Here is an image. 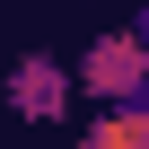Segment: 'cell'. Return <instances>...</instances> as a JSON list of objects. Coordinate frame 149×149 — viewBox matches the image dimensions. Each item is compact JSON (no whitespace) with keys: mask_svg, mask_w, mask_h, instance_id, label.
<instances>
[{"mask_svg":"<svg viewBox=\"0 0 149 149\" xmlns=\"http://www.w3.org/2000/svg\"><path fill=\"white\" fill-rule=\"evenodd\" d=\"M70 149H149V97H132V105H97V114L79 123Z\"/></svg>","mask_w":149,"mask_h":149,"instance_id":"3957f363","label":"cell"},{"mask_svg":"<svg viewBox=\"0 0 149 149\" xmlns=\"http://www.w3.org/2000/svg\"><path fill=\"white\" fill-rule=\"evenodd\" d=\"M70 88H79L88 105H132V97H149V18H123V26L88 35L79 61H70Z\"/></svg>","mask_w":149,"mask_h":149,"instance_id":"6da1fadb","label":"cell"},{"mask_svg":"<svg viewBox=\"0 0 149 149\" xmlns=\"http://www.w3.org/2000/svg\"><path fill=\"white\" fill-rule=\"evenodd\" d=\"M0 105L18 123H70L79 88H70V53H18L0 70Z\"/></svg>","mask_w":149,"mask_h":149,"instance_id":"7a4b0ae2","label":"cell"}]
</instances>
